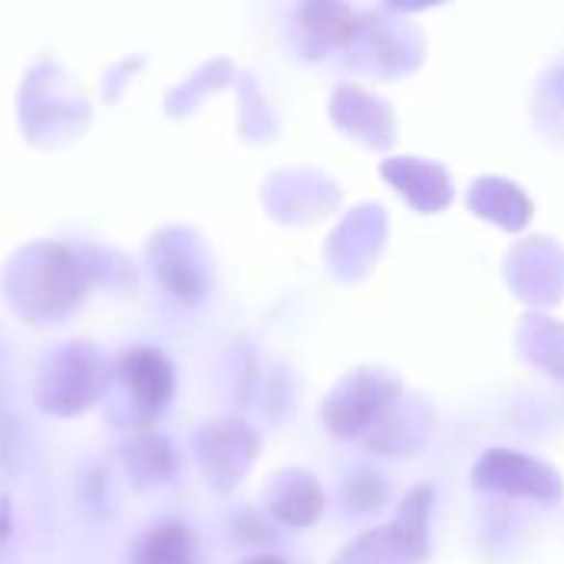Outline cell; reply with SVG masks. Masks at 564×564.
Returning a JSON list of instances; mask_svg holds the SVG:
<instances>
[{"label":"cell","instance_id":"cell-1","mask_svg":"<svg viewBox=\"0 0 564 564\" xmlns=\"http://www.w3.org/2000/svg\"><path fill=\"white\" fill-rule=\"evenodd\" d=\"M126 377H129V383H132V390H135V400H139L142 406H149V410H155V406L165 400L169 387H172L169 367H165L155 354H135V357L129 360Z\"/></svg>","mask_w":564,"mask_h":564},{"label":"cell","instance_id":"cell-2","mask_svg":"<svg viewBox=\"0 0 564 564\" xmlns=\"http://www.w3.org/2000/svg\"><path fill=\"white\" fill-rule=\"evenodd\" d=\"M139 564H192L185 532L178 525H165L152 532L139 549Z\"/></svg>","mask_w":564,"mask_h":564}]
</instances>
